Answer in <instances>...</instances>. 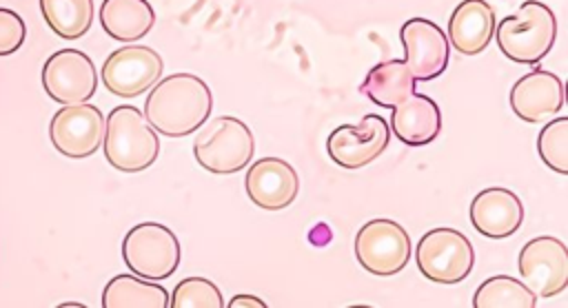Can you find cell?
I'll use <instances>...</instances> for the list:
<instances>
[{
	"mask_svg": "<svg viewBox=\"0 0 568 308\" xmlns=\"http://www.w3.org/2000/svg\"><path fill=\"white\" fill-rule=\"evenodd\" d=\"M213 109L209 84L193 73H173L153 84L144 102V120L166 137H184L200 129Z\"/></svg>",
	"mask_w": 568,
	"mask_h": 308,
	"instance_id": "6da1fadb",
	"label": "cell"
},
{
	"mask_svg": "<svg viewBox=\"0 0 568 308\" xmlns=\"http://www.w3.org/2000/svg\"><path fill=\"white\" fill-rule=\"evenodd\" d=\"M106 162L122 173H140L160 155V140L142 111L129 104L111 109L102 140Z\"/></svg>",
	"mask_w": 568,
	"mask_h": 308,
	"instance_id": "7a4b0ae2",
	"label": "cell"
},
{
	"mask_svg": "<svg viewBox=\"0 0 568 308\" xmlns=\"http://www.w3.org/2000/svg\"><path fill=\"white\" fill-rule=\"evenodd\" d=\"M557 20L548 4L528 0L497 24L499 51L521 64H537L552 49Z\"/></svg>",
	"mask_w": 568,
	"mask_h": 308,
	"instance_id": "3957f363",
	"label": "cell"
},
{
	"mask_svg": "<svg viewBox=\"0 0 568 308\" xmlns=\"http://www.w3.org/2000/svg\"><path fill=\"white\" fill-rule=\"evenodd\" d=\"M253 151L255 142L251 129L231 115H220L202 124L193 142L197 164L215 175L242 171L253 160Z\"/></svg>",
	"mask_w": 568,
	"mask_h": 308,
	"instance_id": "277c9868",
	"label": "cell"
},
{
	"mask_svg": "<svg viewBox=\"0 0 568 308\" xmlns=\"http://www.w3.org/2000/svg\"><path fill=\"white\" fill-rule=\"evenodd\" d=\"M180 242L175 233L158 222L133 226L122 239V259L126 268L144 279H166L180 266Z\"/></svg>",
	"mask_w": 568,
	"mask_h": 308,
	"instance_id": "5b68a950",
	"label": "cell"
},
{
	"mask_svg": "<svg viewBox=\"0 0 568 308\" xmlns=\"http://www.w3.org/2000/svg\"><path fill=\"white\" fill-rule=\"evenodd\" d=\"M415 259L426 279L450 286L470 275L475 250L464 233L455 228H433L419 239Z\"/></svg>",
	"mask_w": 568,
	"mask_h": 308,
	"instance_id": "8992f818",
	"label": "cell"
},
{
	"mask_svg": "<svg viewBox=\"0 0 568 308\" xmlns=\"http://www.w3.org/2000/svg\"><path fill=\"white\" fill-rule=\"evenodd\" d=\"M410 250L408 233L393 219H371L355 235V257L359 266L379 277L404 270Z\"/></svg>",
	"mask_w": 568,
	"mask_h": 308,
	"instance_id": "52a82bcc",
	"label": "cell"
},
{
	"mask_svg": "<svg viewBox=\"0 0 568 308\" xmlns=\"http://www.w3.org/2000/svg\"><path fill=\"white\" fill-rule=\"evenodd\" d=\"M49 137L58 153L71 160L93 155L104 140V115L98 106L80 102L64 104L51 117Z\"/></svg>",
	"mask_w": 568,
	"mask_h": 308,
	"instance_id": "ba28073f",
	"label": "cell"
},
{
	"mask_svg": "<svg viewBox=\"0 0 568 308\" xmlns=\"http://www.w3.org/2000/svg\"><path fill=\"white\" fill-rule=\"evenodd\" d=\"M519 275L537 297H555L568 286V250L557 237L541 235L524 244Z\"/></svg>",
	"mask_w": 568,
	"mask_h": 308,
	"instance_id": "9c48e42d",
	"label": "cell"
},
{
	"mask_svg": "<svg viewBox=\"0 0 568 308\" xmlns=\"http://www.w3.org/2000/svg\"><path fill=\"white\" fill-rule=\"evenodd\" d=\"M42 86L60 104H80L93 97L98 73L91 58L78 49H60L42 66Z\"/></svg>",
	"mask_w": 568,
	"mask_h": 308,
	"instance_id": "30bf717a",
	"label": "cell"
},
{
	"mask_svg": "<svg viewBox=\"0 0 568 308\" xmlns=\"http://www.w3.org/2000/svg\"><path fill=\"white\" fill-rule=\"evenodd\" d=\"M390 140V126L382 115H364L357 124H342L331 131L326 151L344 168H362L377 160Z\"/></svg>",
	"mask_w": 568,
	"mask_h": 308,
	"instance_id": "8fae6325",
	"label": "cell"
},
{
	"mask_svg": "<svg viewBox=\"0 0 568 308\" xmlns=\"http://www.w3.org/2000/svg\"><path fill=\"white\" fill-rule=\"evenodd\" d=\"M162 58L151 47L131 44L115 49L102 64L106 91L120 97H135L151 89L162 75Z\"/></svg>",
	"mask_w": 568,
	"mask_h": 308,
	"instance_id": "7c38bea8",
	"label": "cell"
},
{
	"mask_svg": "<svg viewBox=\"0 0 568 308\" xmlns=\"http://www.w3.org/2000/svg\"><path fill=\"white\" fill-rule=\"evenodd\" d=\"M399 40L406 51V66L415 82L435 80L448 66V38L426 18H410L402 24Z\"/></svg>",
	"mask_w": 568,
	"mask_h": 308,
	"instance_id": "4fadbf2b",
	"label": "cell"
},
{
	"mask_svg": "<svg viewBox=\"0 0 568 308\" xmlns=\"http://www.w3.org/2000/svg\"><path fill=\"white\" fill-rule=\"evenodd\" d=\"M244 188L253 204L264 211H282L300 193L295 168L280 157H262L248 166Z\"/></svg>",
	"mask_w": 568,
	"mask_h": 308,
	"instance_id": "5bb4252c",
	"label": "cell"
},
{
	"mask_svg": "<svg viewBox=\"0 0 568 308\" xmlns=\"http://www.w3.org/2000/svg\"><path fill=\"white\" fill-rule=\"evenodd\" d=\"M564 106V82L546 71L532 69L510 89V109L524 122L537 124L557 115Z\"/></svg>",
	"mask_w": 568,
	"mask_h": 308,
	"instance_id": "9a60e30c",
	"label": "cell"
},
{
	"mask_svg": "<svg viewBox=\"0 0 568 308\" xmlns=\"http://www.w3.org/2000/svg\"><path fill=\"white\" fill-rule=\"evenodd\" d=\"M470 222L477 233L501 239L513 235L524 222L521 199L508 188H486L475 195L470 202Z\"/></svg>",
	"mask_w": 568,
	"mask_h": 308,
	"instance_id": "2e32d148",
	"label": "cell"
},
{
	"mask_svg": "<svg viewBox=\"0 0 568 308\" xmlns=\"http://www.w3.org/2000/svg\"><path fill=\"white\" fill-rule=\"evenodd\" d=\"M390 131L408 146L430 144L442 131V111L428 95L410 93L393 106Z\"/></svg>",
	"mask_w": 568,
	"mask_h": 308,
	"instance_id": "e0dca14e",
	"label": "cell"
},
{
	"mask_svg": "<svg viewBox=\"0 0 568 308\" xmlns=\"http://www.w3.org/2000/svg\"><path fill=\"white\" fill-rule=\"evenodd\" d=\"M495 38V11L486 0H464L448 20V40L462 55L481 53Z\"/></svg>",
	"mask_w": 568,
	"mask_h": 308,
	"instance_id": "ac0fdd59",
	"label": "cell"
},
{
	"mask_svg": "<svg viewBox=\"0 0 568 308\" xmlns=\"http://www.w3.org/2000/svg\"><path fill=\"white\" fill-rule=\"evenodd\" d=\"M100 24L118 42H135L155 24V11L149 0H104L100 4Z\"/></svg>",
	"mask_w": 568,
	"mask_h": 308,
	"instance_id": "d6986e66",
	"label": "cell"
},
{
	"mask_svg": "<svg viewBox=\"0 0 568 308\" xmlns=\"http://www.w3.org/2000/svg\"><path fill=\"white\" fill-rule=\"evenodd\" d=\"M359 91L375 104L384 109H393L395 104L406 100L410 93H415V78L404 60L393 58L375 64L366 73V80L362 82Z\"/></svg>",
	"mask_w": 568,
	"mask_h": 308,
	"instance_id": "ffe728a7",
	"label": "cell"
},
{
	"mask_svg": "<svg viewBox=\"0 0 568 308\" xmlns=\"http://www.w3.org/2000/svg\"><path fill=\"white\" fill-rule=\"evenodd\" d=\"M104 308H166L169 295L164 286L146 281L138 275H115L102 292Z\"/></svg>",
	"mask_w": 568,
	"mask_h": 308,
	"instance_id": "44dd1931",
	"label": "cell"
},
{
	"mask_svg": "<svg viewBox=\"0 0 568 308\" xmlns=\"http://www.w3.org/2000/svg\"><path fill=\"white\" fill-rule=\"evenodd\" d=\"M51 31L64 40L82 38L93 22V0H40Z\"/></svg>",
	"mask_w": 568,
	"mask_h": 308,
	"instance_id": "7402d4cb",
	"label": "cell"
},
{
	"mask_svg": "<svg viewBox=\"0 0 568 308\" xmlns=\"http://www.w3.org/2000/svg\"><path fill=\"white\" fill-rule=\"evenodd\" d=\"M475 308H535L537 295L515 277L497 275L486 279L473 295Z\"/></svg>",
	"mask_w": 568,
	"mask_h": 308,
	"instance_id": "603a6c76",
	"label": "cell"
},
{
	"mask_svg": "<svg viewBox=\"0 0 568 308\" xmlns=\"http://www.w3.org/2000/svg\"><path fill=\"white\" fill-rule=\"evenodd\" d=\"M541 162L559 175L568 173V117L550 120L537 137Z\"/></svg>",
	"mask_w": 568,
	"mask_h": 308,
	"instance_id": "cb8c5ba5",
	"label": "cell"
},
{
	"mask_svg": "<svg viewBox=\"0 0 568 308\" xmlns=\"http://www.w3.org/2000/svg\"><path fill=\"white\" fill-rule=\"evenodd\" d=\"M173 308H222L224 299L220 288L204 277H186L182 279L169 299Z\"/></svg>",
	"mask_w": 568,
	"mask_h": 308,
	"instance_id": "d4e9b609",
	"label": "cell"
},
{
	"mask_svg": "<svg viewBox=\"0 0 568 308\" xmlns=\"http://www.w3.org/2000/svg\"><path fill=\"white\" fill-rule=\"evenodd\" d=\"M27 38L24 20L7 7H0V55L16 53Z\"/></svg>",
	"mask_w": 568,
	"mask_h": 308,
	"instance_id": "484cf974",
	"label": "cell"
},
{
	"mask_svg": "<svg viewBox=\"0 0 568 308\" xmlns=\"http://www.w3.org/2000/svg\"><path fill=\"white\" fill-rule=\"evenodd\" d=\"M229 308H240V306H251V308H266V304L260 297L253 295H235L231 297V301L226 304Z\"/></svg>",
	"mask_w": 568,
	"mask_h": 308,
	"instance_id": "4316f807",
	"label": "cell"
}]
</instances>
